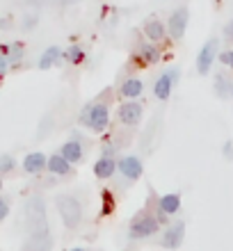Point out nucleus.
Listing matches in <instances>:
<instances>
[{
  "mask_svg": "<svg viewBox=\"0 0 233 251\" xmlns=\"http://www.w3.org/2000/svg\"><path fill=\"white\" fill-rule=\"evenodd\" d=\"M9 215V201L5 197H0V222H5Z\"/></svg>",
  "mask_w": 233,
  "mask_h": 251,
  "instance_id": "23",
  "label": "nucleus"
},
{
  "mask_svg": "<svg viewBox=\"0 0 233 251\" xmlns=\"http://www.w3.org/2000/svg\"><path fill=\"white\" fill-rule=\"evenodd\" d=\"M220 62L222 64H227L229 69H233V50H224V53H220Z\"/></svg>",
  "mask_w": 233,
  "mask_h": 251,
  "instance_id": "24",
  "label": "nucleus"
},
{
  "mask_svg": "<svg viewBox=\"0 0 233 251\" xmlns=\"http://www.w3.org/2000/svg\"><path fill=\"white\" fill-rule=\"evenodd\" d=\"M101 199H103V217H107V215H112V210H114V197H112V192H107V190H103L101 192Z\"/></svg>",
  "mask_w": 233,
  "mask_h": 251,
  "instance_id": "21",
  "label": "nucleus"
},
{
  "mask_svg": "<svg viewBox=\"0 0 233 251\" xmlns=\"http://www.w3.org/2000/svg\"><path fill=\"white\" fill-rule=\"evenodd\" d=\"M60 155L67 160V162H71V165H78L80 160H82V146H80V142H76V139H69V142L62 144Z\"/></svg>",
  "mask_w": 233,
  "mask_h": 251,
  "instance_id": "11",
  "label": "nucleus"
},
{
  "mask_svg": "<svg viewBox=\"0 0 233 251\" xmlns=\"http://www.w3.org/2000/svg\"><path fill=\"white\" fill-rule=\"evenodd\" d=\"M14 169H16V160H14V155H9V153H2V155H0V176L12 174Z\"/></svg>",
  "mask_w": 233,
  "mask_h": 251,
  "instance_id": "20",
  "label": "nucleus"
},
{
  "mask_svg": "<svg viewBox=\"0 0 233 251\" xmlns=\"http://www.w3.org/2000/svg\"><path fill=\"white\" fill-rule=\"evenodd\" d=\"M183 235H185V224L183 222H176L165 231V235L160 238V245L165 249H179L183 245Z\"/></svg>",
  "mask_w": 233,
  "mask_h": 251,
  "instance_id": "8",
  "label": "nucleus"
},
{
  "mask_svg": "<svg viewBox=\"0 0 233 251\" xmlns=\"http://www.w3.org/2000/svg\"><path fill=\"white\" fill-rule=\"evenodd\" d=\"M227 32H231V37H233V21H231V23H229V25H227Z\"/></svg>",
  "mask_w": 233,
  "mask_h": 251,
  "instance_id": "27",
  "label": "nucleus"
},
{
  "mask_svg": "<svg viewBox=\"0 0 233 251\" xmlns=\"http://www.w3.org/2000/svg\"><path fill=\"white\" fill-rule=\"evenodd\" d=\"M117 169L121 172V176H126L128 180H137L142 178V174H144V165H142L140 158H135V155H126V158H121L117 162Z\"/></svg>",
  "mask_w": 233,
  "mask_h": 251,
  "instance_id": "6",
  "label": "nucleus"
},
{
  "mask_svg": "<svg viewBox=\"0 0 233 251\" xmlns=\"http://www.w3.org/2000/svg\"><path fill=\"white\" fill-rule=\"evenodd\" d=\"M71 251H85V249H82V247H76V249H71Z\"/></svg>",
  "mask_w": 233,
  "mask_h": 251,
  "instance_id": "29",
  "label": "nucleus"
},
{
  "mask_svg": "<svg viewBox=\"0 0 233 251\" xmlns=\"http://www.w3.org/2000/svg\"><path fill=\"white\" fill-rule=\"evenodd\" d=\"M0 192H2V178H0Z\"/></svg>",
  "mask_w": 233,
  "mask_h": 251,
  "instance_id": "30",
  "label": "nucleus"
},
{
  "mask_svg": "<svg viewBox=\"0 0 233 251\" xmlns=\"http://www.w3.org/2000/svg\"><path fill=\"white\" fill-rule=\"evenodd\" d=\"M80 121L87 128H92L94 132H103L107 128V121H110V110L105 103H94V105H89V110L80 114Z\"/></svg>",
  "mask_w": 233,
  "mask_h": 251,
  "instance_id": "2",
  "label": "nucleus"
},
{
  "mask_svg": "<svg viewBox=\"0 0 233 251\" xmlns=\"http://www.w3.org/2000/svg\"><path fill=\"white\" fill-rule=\"evenodd\" d=\"M46 169L51 174H55V176H69V174L74 172V169H71V162H67L60 153H55V155H51V158H48Z\"/></svg>",
  "mask_w": 233,
  "mask_h": 251,
  "instance_id": "13",
  "label": "nucleus"
},
{
  "mask_svg": "<svg viewBox=\"0 0 233 251\" xmlns=\"http://www.w3.org/2000/svg\"><path fill=\"white\" fill-rule=\"evenodd\" d=\"M55 205H57V212H60V217H62V222H64L67 228H76V226L80 224V219H82V208H80L78 199L62 194V197H57Z\"/></svg>",
  "mask_w": 233,
  "mask_h": 251,
  "instance_id": "1",
  "label": "nucleus"
},
{
  "mask_svg": "<svg viewBox=\"0 0 233 251\" xmlns=\"http://www.w3.org/2000/svg\"><path fill=\"white\" fill-rule=\"evenodd\" d=\"M9 25V21H0V27H7Z\"/></svg>",
  "mask_w": 233,
  "mask_h": 251,
  "instance_id": "28",
  "label": "nucleus"
},
{
  "mask_svg": "<svg viewBox=\"0 0 233 251\" xmlns=\"http://www.w3.org/2000/svg\"><path fill=\"white\" fill-rule=\"evenodd\" d=\"M21 165H23V172H26V174H32V176H37V174H41L44 169H46L48 158L41 151H34V153H27Z\"/></svg>",
  "mask_w": 233,
  "mask_h": 251,
  "instance_id": "9",
  "label": "nucleus"
},
{
  "mask_svg": "<svg viewBox=\"0 0 233 251\" xmlns=\"http://www.w3.org/2000/svg\"><path fill=\"white\" fill-rule=\"evenodd\" d=\"M144 34H147V39L151 41V44H158V41L165 39L167 27H165V23H162L160 19H151L147 25H144Z\"/></svg>",
  "mask_w": 233,
  "mask_h": 251,
  "instance_id": "12",
  "label": "nucleus"
},
{
  "mask_svg": "<svg viewBox=\"0 0 233 251\" xmlns=\"http://www.w3.org/2000/svg\"><path fill=\"white\" fill-rule=\"evenodd\" d=\"M21 57H23V46H21V44H14V46H9V55H7V60L19 62Z\"/></svg>",
  "mask_w": 233,
  "mask_h": 251,
  "instance_id": "22",
  "label": "nucleus"
},
{
  "mask_svg": "<svg viewBox=\"0 0 233 251\" xmlns=\"http://www.w3.org/2000/svg\"><path fill=\"white\" fill-rule=\"evenodd\" d=\"M158 210L165 215H176L181 210V197L179 194H165L158 201Z\"/></svg>",
  "mask_w": 233,
  "mask_h": 251,
  "instance_id": "16",
  "label": "nucleus"
},
{
  "mask_svg": "<svg viewBox=\"0 0 233 251\" xmlns=\"http://www.w3.org/2000/svg\"><path fill=\"white\" fill-rule=\"evenodd\" d=\"M160 228L158 219L151 217V215H140V217L135 219L133 224H130V231H128V235L133 240H144V238H151V235H155Z\"/></svg>",
  "mask_w": 233,
  "mask_h": 251,
  "instance_id": "3",
  "label": "nucleus"
},
{
  "mask_svg": "<svg viewBox=\"0 0 233 251\" xmlns=\"http://www.w3.org/2000/svg\"><path fill=\"white\" fill-rule=\"evenodd\" d=\"M176 82H179V69H169V71H165L158 80H155V85H154V94H155V99L167 100V99H169V94H172V89H174V85H176Z\"/></svg>",
  "mask_w": 233,
  "mask_h": 251,
  "instance_id": "4",
  "label": "nucleus"
},
{
  "mask_svg": "<svg viewBox=\"0 0 233 251\" xmlns=\"http://www.w3.org/2000/svg\"><path fill=\"white\" fill-rule=\"evenodd\" d=\"M217 39H208L206 44H204V48L199 50V55H197V71L201 73V75H206L208 71H210V66H213L215 62V55H217Z\"/></svg>",
  "mask_w": 233,
  "mask_h": 251,
  "instance_id": "5",
  "label": "nucleus"
},
{
  "mask_svg": "<svg viewBox=\"0 0 233 251\" xmlns=\"http://www.w3.org/2000/svg\"><path fill=\"white\" fill-rule=\"evenodd\" d=\"M187 7H181L176 12L169 16V25H167V34L172 39H181L185 34V27H187Z\"/></svg>",
  "mask_w": 233,
  "mask_h": 251,
  "instance_id": "7",
  "label": "nucleus"
},
{
  "mask_svg": "<svg viewBox=\"0 0 233 251\" xmlns=\"http://www.w3.org/2000/svg\"><path fill=\"white\" fill-rule=\"evenodd\" d=\"M142 92H144V82H142L140 78L124 80V85H121V89H119V94L124 99H137V96H142Z\"/></svg>",
  "mask_w": 233,
  "mask_h": 251,
  "instance_id": "15",
  "label": "nucleus"
},
{
  "mask_svg": "<svg viewBox=\"0 0 233 251\" xmlns=\"http://www.w3.org/2000/svg\"><path fill=\"white\" fill-rule=\"evenodd\" d=\"M62 55L67 57L69 64H82V62H85V57H87V53L80 46H69Z\"/></svg>",
  "mask_w": 233,
  "mask_h": 251,
  "instance_id": "19",
  "label": "nucleus"
},
{
  "mask_svg": "<svg viewBox=\"0 0 233 251\" xmlns=\"http://www.w3.org/2000/svg\"><path fill=\"white\" fill-rule=\"evenodd\" d=\"M34 23H37V19H27V21H26V27H32Z\"/></svg>",
  "mask_w": 233,
  "mask_h": 251,
  "instance_id": "26",
  "label": "nucleus"
},
{
  "mask_svg": "<svg viewBox=\"0 0 233 251\" xmlns=\"http://www.w3.org/2000/svg\"><path fill=\"white\" fill-rule=\"evenodd\" d=\"M231 96H233V85H231Z\"/></svg>",
  "mask_w": 233,
  "mask_h": 251,
  "instance_id": "31",
  "label": "nucleus"
},
{
  "mask_svg": "<svg viewBox=\"0 0 233 251\" xmlns=\"http://www.w3.org/2000/svg\"><path fill=\"white\" fill-rule=\"evenodd\" d=\"M140 55H142V62H147V64H155V62H160V48L154 46V44H142Z\"/></svg>",
  "mask_w": 233,
  "mask_h": 251,
  "instance_id": "18",
  "label": "nucleus"
},
{
  "mask_svg": "<svg viewBox=\"0 0 233 251\" xmlns=\"http://www.w3.org/2000/svg\"><path fill=\"white\" fill-rule=\"evenodd\" d=\"M7 69H9V60L0 53V75H2V73H7Z\"/></svg>",
  "mask_w": 233,
  "mask_h": 251,
  "instance_id": "25",
  "label": "nucleus"
},
{
  "mask_svg": "<svg viewBox=\"0 0 233 251\" xmlns=\"http://www.w3.org/2000/svg\"><path fill=\"white\" fill-rule=\"evenodd\" d=\"M60 57H62V50L57 46L46 48V50L41 53V57H39V69H41V71H46V69H51V66L60 60Z\"/></svg>",
  "mask_w": 233,
  "mask_h": 251,
  "instance_id": "17",
  "label": "nucleus"
},
{
  "mask_svg": "<svg viewBox=\"0 0 233 251\" xmlns=\"http://www.w3.org/2000/svg\"><path fill=\"white\" fill-rule=\"evenodd\" d=\"M114 172H117V160L114 158H105V155H103V158L94 165V174H96V178H101V180H107Z\"/></svg>",
  "mask_w": 233,
  "mask_h": 251,
  "instance_id": "14",
  "label": "nucleus"
},
{
  "mask_svg": "<svg viewBox=\"0 0 233 251\" xmlns=\"http://www.w3.org/2000/svg\"><path fill=\"white\" fill-rule=\"evenodd\" d=\"M142 119V105L140 103H135V100H130V103H124V105L119 107V121L126 126H137Z\"/></svg>",
  "mask_w": 233,
  "mask_h": 251,
  "instance_id": "10",
  "label": "nucleus"
}]
</instances>
